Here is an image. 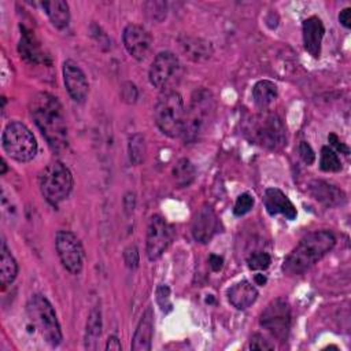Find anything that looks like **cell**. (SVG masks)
Here are the masks:
<instances>
[{"label": "cell", "instance_id": "6da1fadb", "mask_svg": "<svg viewBox=\"0 0 351 351\" xmlns=\"http://www.w3.org/2000/svg\"><path fill=\"white\" fill-rule=\"evenodd\" d=\"M30 115L53 151L67 147V125L63 107L56 96L48 92L36 93L29 104Z\"/></svg>", "mask_w": 351, "mask_h": 351}, {"label": "cell", "instance_id": "7a4b0ae2", "mask_svg": "<svg viewBox=\"0 0 351 351\" xmlns=\"http://www.w3.org/2000/svg\"><path fill=\"white\" fill-rule=\"evenodd\" d=\"M336 244V237L329 230H315L306 234L285 258L282 270L289 276H298L310 269Z\"/></svg>", "mask_w": 351, "mask_h": 351}, {"label": "cell", "instance_id": "3957f363", "mask_svg": "<svg viewBox=\"0 0 351 351\" xmlns=\"http://www.w3.org/2000/svg\"><path fill=\"white\" fill-rule=\"evenodd\" d=\"M243 133L251 143L267 149L277 151L287 145V128L274 112L251 115L244 121Z\"/></svg>", "mask_w": 351, "mask_h": 351}, {"label": "cell", "instance_id": "277c9868", "mask_svg": "<svg viewBox=\"0 0 351 351\" xmlns=\"http://www.w3.org/2000/svg\"><path fill=\"white\" fill-rule=\"evenodd\" d=\"M214 114V97L207 89L196 90L184 115L181 136L185 143H196L208 128Z\"/></svg>", "mask_w": 351, "mask_h": 351}, {"label": "cell", "instance_id": "5b68a950", "mask_svg": "<svg viewBox=\"0 0 351 351\" xmlns=\"http://www.w3.org/2000/svg\"><path fill=\"white\" fill-rule=\"evenodd\" d=\"M184 100L176 90H165L158 97L154 117L156 126L169 137H178L182 132L184 125Z\"/></svg>", "mask_w": 351, "mask_h": 351}, {"label": "cell", "instance_id": "8992f818", "mask_svg": "<svg viewBox=\"0 0 351 351\" xmlns=\"http://www.w3.org/2000/svg\"><path fill=\"white\" fill-rule=\"evenodd\" d=\"M38 184L45 200L52 206H58L69 197L73 189V174L64 163L55 160L43 169Z\"/></svg>", "mask_w": 351, "mask_h": 351}, {"label": "cell", "instance_id": "52a82bcc", "mask_svg": "<svg viewBox=\"0 0 351 351\" xmlns=\"http://www.w3.org/2000/svg\"><path fill=\"white\" fill-rule=\"evenodd\" d=\"M27 314L49 346L56 347L62 343L63 336L55 308L44 295L36 293L29 299Z\"/></svg>", "mask_w": 351, "mask_h": 351}, {"label": "cell", "instance_id": "ba28073f", "mask_svg": "<svg viewBox=\"0 0 351 351\" xmlns=\"http://www.w3.org/2000/svg\"><path fill=\"white\" fill-rule=\"evenodd\" d=\"M4 152L16 162H29L37 154V141L30 129L18 121L7 123L1 136Z\"/></svg>", "mask_w": 351, "mask_h": 351}, {"label": "cell", "instance_id": "9c48e42d", "mask_svg": "<svg viewBox=\"0 0 351 351\" xmlns=\"http://www.w3.org/2000/svg\"><path fill=\"white\" fill-rule=\"evenodd\" d=\"M259 324L273 337L285 341L291 328V307L282 299L271 300L262 311Z\"/></svg>", "mask_w": 351, "mask_h": 351}, {"label": "cell", "instance_id": "30bf717a", "mask_svg": "<svg viewBox=\"0 0 351 351\" xmlns=\"http://www.w3.org/2000/svg\"><path fill=\"white\" fill-rule=\"evenodd\" d=\"M181 64L178 58L170 51L159 52L151 63L149 67V82L158 88L165 90H170V86L177 81L180 75Z\"/></svg>", "mask_w": 351, "mask_h": 351}, {"label": "cell", "instance_id": "8fae6325", "mask_svg": "<svg viewBox=\"0 0 351 351\" xmlns=\"http://www.w3.org/2000/svg\"><path fill=\"white\" fill-rule=\"evenodd\" d=\"M55 247L63 267L71 274H78L84 265V248L80 239L70 230H59Z\"/></svg>", "mask_w": 351, "mask_h": 351}, {"label": "cell", "instance_id": "7c38bea8", "mask_svg": "<svg viewBox=\"0 0 351 351\" xmlns=\"http://www.w3.org/2000/svg\"><path fill=\"white\" fill-rule=\"evenodd\" d=\"M171 237L173 234L170 225L160 215H152L147 226L145 237V252L148 259H159L170 245Z\"/></svg>", "mask_w": 351, "mask_h": 351}, {"label": "cell", "instance_id": "4fadbf2b", "mask_svg": "<svg viewBox=\"0 0 351 351\" xmlns=\"http://www.w3.org/2000/svg\"><path fill=\"white\" fill-rule=\"evenodd\" d=\"M122 41L126 51L136 59L144 60L152 47V37L149 32L136 23H129L122 33Z\"/></svg>", "mask_w": 351, "mask_h": 351}, {"label": "cell", "instance_id": "5bb4252c", "mask_svg": "<svg viewBox=\"0 0 351 351\" xmlns=\"http://www.w3.org/2000/svg\"><path fill=\"white\" fill-rule=\"evenodd\" d=\"M219 232V219L210 204H203L192 219V236L197 243L206 244Z\"/></svg>", "mask_w": 351, "mask_h": 351}, {"label": "cell", "instance_id": "9a60e30c", "mask_svg": "<svg viewBox=\"0 0 351 351\" xmlns=\"http://www.w3.org/2000/svg\"><path fill=\"white\" fill-rule=\"evenodd\" d=\"M63 81L70 97L74 101L82 103L86 99L89 92L86 75L73 60H66L63 63Z\"/></svg>", "mask_w": 351, "mask_h": 351}, {"label": "cell", "instance_id": "2e32d148", "mask_svg": "<svg viewBox=\"0 0 351 351\" xmlns=\"http://www.w3.org/2000/svg\"><path fill=\"white\" fill-rule=\"evenodd\" d=\"M303 44L304 49L313 56L318 58L321 53V44L325 34V27L318 16H310L303 21Z\"/></svg>", "mask_w": 351, "mask_h": 351}, {"label": "cell", "instance_id": "e0dca14e", "mask_svg": "<svg viewBox=\"0 0 351 351\" xmlns=\"http://www.w3.org/2000/svg\"><path fill=\"white\" fill-rule=\"evenodd\" d=\"M263 203L266 211L270 215L282 214L287 219L296 218V208L288 196L278 188H267L263 195Z\"/></svg>", "mask_w": 351, "mask_h": 351}, {"label": "cell", "instance_id": "ac0fdd59", "mask_svg": "<svg viewBox=\"0 0 351 351\" xmlns=\"http://www.w3.org/2000/svg\"><path fill=\"white\" fill-rule=\"evenodd\" d=\"M308 193L319 203L328 207L340 206L346 202V193L337 188L336 185H332L326 181L314 180L308 184Z\"/></svg>", "mask_w": 351, "mask_h": 351}, {"label": "cell", "instance_id": "d6986e66", "mask_svg": "<svg viewBox=\"0 0 351 351\" xmlns=\"http://www.w3.org/2000/svg\"><path fill=\"white\" fill-rule=\"evenodd\" d=\"M152 336H154V310L149 306L145 308V311L143 313L136 326L130 348L133 351H149Z\"/></svg>", "mask_w": 351, "mask_h": 351}, {"label": "cell", "instance_id": "ffe728a7", "mask_svg": "<svg viewBox=\"0 0 351 351\" xmlns=\"http://www.w3.org/2000/svg\"><path fill=\"white\" fill-rule=\"evenodd\" d=\"M256 298H258L256 288L247 280L236 282L228 291L229 303L237 310L248 308L252 303H255Z\"/></svg>", "mask_w": 351, "mask_h": 351}, {"label": "cell", "instance_id": "44dd1931", "mask_svg": "<svg viewBox=\"0 0 351 351\" xmlns=\"http://www.w3.org/2000/svg\"><path fill=\"white\" fill-rule=\"evenodd\" d=\"M180 44H181V48L182 51L185 52V55L195 60V62H202V60H206L211 56L213 53V48H211V44L206 40H202V38H196V37H188V36H184L181 40H180Z\"/></svg>", "mask_w": 351, "mask_h": 351}, {"label": "cell", "instance_id": "7402d4cb", "mask_svg": "<svg viewBox=\"0 0 351 351\" xmlns=\"http://www.w3.org/2000/svg\"><path fill=\"white\" fill-rule=\"evenodd\" d=\"M18 274V263L12 256L11 251L8 250L5 241H1L0 248V284L1 288L5 289L16 277Z\"/></svg>", "mask_w": 351, "mask_h": 351}, {"label": "cell", "instance_id": "603a6c76", "mask_svg": "<svg viewBox=\"0 0 351 351\" xmlns=\"http://www.w3.org/2000/svg\"><path fill=\"white\" fill-rule=\"evenodd\" d=\"M45 14L48 15L51 23L58 29L67 27L70 22V10L69 4L63 0H51L41 3Z\"/></svg>", "mask_w": 351, "mask_h": 351}, {"label": "cell", "instance_id": "cb8c5ba5", "mask_svg": "<svg viewBox=\"0 0 351 351\" xmlns=\"http://www.w3.org/2000/svg\"><path fill=\"white\" fill-rule=\"evenodd\" d=\"M277 86L269 80L258 81L252 88V100L258 108H267L277 99Z\"/></svg>", "mask_w": 351, "mask_h": 351}, {"label": "cell", "instance_id": "d4e9b609", "mask_svg": "<svg viewBox=\"0 0 351 351\" xmlns=\"http://www.w3.org/2000/svg\"><path fill=\"white\" fill-rule=\"evenodd\" d=\"M100 336H101V313L99 308H92L86 321V329H85V337H84L85 348L96 350Z\"/></svg>", "mask_w": 351, "mask_h": 351}, {"label": "cell", "instance_id": "484cf974", "mask_svg": "<svg viewBox=\"0 0 351 351\" xmlns=\"http://www.w3.org/2000/svg\"><path fill=\"white\" fill-rule=\"evenodd\" d=\"M195 174H196L195 166L186 158L178 159L176 162V165L173 166V170H171V176L174 178V182L180 188L189 186L193 182V180H195Z\"/></svg>", "mask_w": 351, "mask_h": 351}, {"label": "cell", "instance_id": "4316f807", "mask_svg": "<svg viewBox=\"0 0 351 351\" xmlns=\"http://www.w3.org/2000/svg\"><path fill=\"white\" fill-rule=\"evenodd\" d=\"M128 154L133 165H141L144 162L147 154V144L145 137L141 133H134L129 137Z\"/></svg>", "mask_w": 351, "mask_h": 351}, {"label": "cell", "instance_id": "83f0119b", "mask_svg": "<svg viewBox=\"0 0 351 351\" xmlns=\"http://www.w3.org/2000/svg\"><path fill=\"white\" fill-rule=\"evenodd\" d=\"M19 51H21L22 56L29 59L30 62H36L37 63V62L43 60V55H41L40 47L36 43L34 37L29 32L23 33V36L21 38V44H19Z\"/></svg>", "mask_w": 351, "mask_h": 351}, {"label": "cell", "instance_id": "f1b7e54d", "mask_svg": "<svg viewBox=\"0 0 351 351\" xmlns=\"http://www.w3.org/2000/svg\"><path fill=\"white\" fill-rule=\"evenodd\" d=\"M319 167L324 171H339L341 169V162H340L337 154L332 148L322 147Z\"/></svg>", "mask_w": 351, "mask_h": 351}, {"label": "cell", "instance_id": "f546056e", "mask_svg": "<svg viewBox=\"0 0 351 351\" xmlns=\"http://www.w3.org/2000/svg\"><path fill=\"white\" fill-rule=\"evenodd\" d=\"M145 14L155 22H162L167 14V4L165 1H148L144 4Z\"/></svg>", "mask_w": 351, "mask_h": 351}, {"label": "cell", "instance_id": "4dcf8cb0", "mask_svg": "<svg viewBox=\"0 0 351 351\" xmlns=\"http://www.w3.org/2000/svg\"><path fill=\"white\" fill-rule=\"evenodd\" d=\"M270 263H271V258L267 252H254L247 259L248 267L255 271L266 270L270 266Z\"/></svg>", "mask_w": 351, "mask_h": 351}, {"label": "cell", "instance_id": "1f68e13d", "mask_svg": "<svg viewBox=\"0 0 351 351\" xmlns=\"http://www.w3.org/2000/svg\"><path fill=\"white\" fill-rule=\"evenodd\" d=\"M252 206H254V197L250 193H241L236 199L233 213H234V215L241 217V215L247 214L252 208Z\"/></svg>", "mask_w": 351, "mask_h": 351}, {"label": "cell", "instance_id": "d6a6232c", "mask_svg": "<svg viewBox=\"0 0 351 351\" xmlns=\"http://www.w3.org/2000/svg\"><path fill=\"white\" fill-rule=\"evenodd\" d=\"M156 303L165 313H169L171 310L170 288L167 285H159L156 288Z\"/></svg>", "mask_w": 351, "mask_h": 351}, {"label": "cell", "instance_id": "836d02e7", "mask_svg": "<svg viewBox=\"0 0 351 351\" xmlns=\"http://www.w3.org/2000/svg\"><path fill=\"white\" fill-rule=\"evenodd\" d=\"M121 97L128 104L134 103L137 100V97H138V92H137L136 85L133 82H130V81L123 82L122 86H121Z\"/></svg>", "mask_w": 351, "mask_h": 351}, {"label": "cell", "instance_id": "e575fe53", "mask_svg": "<svg viewBox=\"0 0 351 351\" xmlns=\"http://www.w3.org/2000/svg\"><path fill=\"white\" fill-rule=\"evenodd\" d=\"M123 261H125V265L129 269H137L138 267L140 256H138V250H137L136 245H129V247L125 248Z\"/></svg>", "mask_w": 351, "mask_h": 351}, {"label": "cell", "instance_id": "d590c367", "mask_svg": "<svg viewBox=\"0 0 351 351\" xmlns=\"http://www.w3.org/2000/svg\"><path fill=\"white\" fill-rule=\"evenodd\" d=\"M250 350H259V351H266V350H273L274 344H271L266 337H263L261 333H255L251 340H250Z\"/></svg>", "mask_w": 351, "mask_h": 351}, {"label": "cell", "instance_id": "8d00e7d4", "mask_svg": "<svg viewBox=\"0 0 351 351\" xmlns=\"http://www.w3.org/2000/svg\"><path fill=\"white\" fill-rule=\"evenodd\" d=\"M298 151H299V156L300 159L306 163V165H311L315 159V154L313 151V148L310 147V144H307L306 141H302L298 147Z\"/></svg>", "mask_w": 351, "mask_h": 351}, {"label": "cell", "instance_id": "74e56055", "mask_svg": "<svg viewBox=\"0 0 351 351\" xmlns=\"http://www.w3.org/2000/svg\"><path fill=\"white\" fill-rule=\"evenodd\" d=\"M328 141L330 143V145H333V147H335L337 151H340L341 154H344V155H348V154H350L348 147H347L346 144H343V143L339 140V137H337L336 134L330 133V134L328 136Z\"/></svg>", "mask_w": 351, "mask_h": 351}, {"label": "cell", "instance_id": "f35d334b", "mask_svg": "<svg viewBox=\"0 0 351 351\" xmlns=\"http://www.w3.org/2000/svg\"><path fill=\"white\" fill-rule=\"evenodd\" d=\"M123 208L126 211V214H130L133 213V208H134V204H136V197H134V193L133 192H128L125 196H123Z\"/></svg>", "mask_w": 351, "mask_h": 351}, {"label": "cell", "instance_id": "ab89813d", "mask_svg": "<svg viewBox=\"0 0 351 351\" xmlns=\"http://www.w3.org/2000/svg\"><path fill=\"white\" fill-rule=\"evenodd\" d=\"M339 22L346 27V29H350L351 27V8L347 7L344 10L340 11L339 14Z\"/></svg>", "mask_w": 351, "mask_h": 351}, {"label": "cell", "instance_id": "60d3db41", "mask_svg": "<svg viewBox=\"0 0 351 351\" xmlns=\"http://www.w3.org/2000/svg\"><path fill=\"white\" fill-rule=\"evenodd\" d=\"M208 263H210V267H211L214 271H218V270H221V267H222L223 259H222V256L213 254V255H210V258H208Z\"/></svg>", "mask_w": 351, "mask_h": 351}, {"label": "cell", "instance_id": "b9f144b4", "mask_svg": "<svg viewBox=\"0 0 351 351\" xmlns=\"http://www.w3.org/2000/svg\"><path fill=\"white\" fill-rule=\"evenodd\" d=\"M106 350H107V351H119V350H122L121 341L118 340L117 336H110V337H108L107 344H106Z\"/></svg>", "mask_w": 351, "mask_h": 351}, {"label": "cell", "instance_id": "7bdbcfd3", "mask_svg": "<svg viewBox=\"0 0 351 351\" xmlns=\"http://www.w3.org/2000/svg\"><path fill=\"white\" fill-rule=\"evenodd\" d=\"M255 282L258 285H265L266 284V277L263 274H255Z\"/></svg>", "mask_w": 351, "mask_h": 351}, {"label": "cell", "instance_id": "ee69618b", "mask_svg": "<svg viewBox=\"0 0 351 351\" xmlns=\"http://www.w3.org/2000/svg\"><path fill=\"white\" fill-rule=\"evenodd\" d=\"M1 167H3V169H1V173H0V174L3 176V174L5 173V169H7V166H5V162H4V160L1 162Z\"/></svg>", "mask_w": 351, "mask_h": 351}]
</instances>
